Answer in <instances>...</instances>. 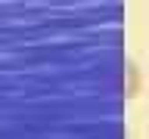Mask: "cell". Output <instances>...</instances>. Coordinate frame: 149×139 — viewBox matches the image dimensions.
Instances as JSON below:
<instances>
[{"label":"cell","mask_w":149,"mask_h":139,"mask_svg":"<svg viewBox=\"0 0 149 139\" xmlns=\"http://www.w3.org/2000/svg\"><path fill=\"white\" fill-rule=\"evenodd\" d=\"M127 74H130V83H127V96L134 99V96H137V65H134V62H127Z\"/></svg>","instance_id":"obj_1"}]
</instances>
